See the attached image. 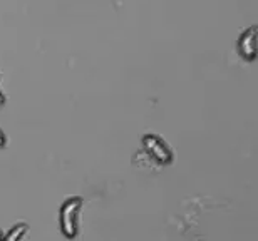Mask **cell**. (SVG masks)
Wrapping results in <instances>:
<instances>
[{
  "label": "cell",
  "mask_w": 258,
  "mask_h": 241,
  "mask_svg": "<svg viewBox=\"0 0 258 241\" xmlns=\"http://www.w3.org/2000/svg\"><path fill=\"white\" fill-rule=\"evenodd\" d=\"M144 142H146L148 149L151 151L161 163H168L169 159H171V156H169V152L166 151V147H164L158 139H154V137H146V141Z\"/></svg>",
  "instance_id": "2"
},
{
  "label": "cell",
  "mask_w": 258,
  "mask_h": 241,
  "mask_svg": "<svg viewBox=\"0 0 258 241\" xmlns=\"http://www.w3.org/2000/svg\"><path fill=\"white\" fill-rule=\"evenodd\" d=\"M81 201L79 199H69L60 209V224L66 236H74L76 234V216L79 211Z\"/></svg>",
  "instance_id": "1"
},
{
  "label": "cell",
  "mask_w": 258,
  "mask_h": 241,
  "mask_svg": "<svg viewBox=\"0 0 258 241\" xmlns=\"http://www.w3.org/2000/svg\"><path fill=\"white\" fill-rule=\"evenodd\" d=\"M25 229H27V226H25V224L15 226V228L12 229V231H10V233L7 234V238H5V241H19V238L25 233Z\"/></svg>",
  "instance_id": "3"
}]
</instances>
